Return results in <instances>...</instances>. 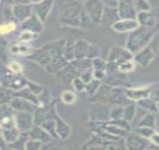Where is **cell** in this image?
<instances>
[{
    "label": "cell",
    "mask_w": 159,
    "mask_h": 150,
    "mask_svg": "<svg viewBox=\"0 0 159 150\" xmlns=\"http://www.w3.org/2000/svg\"><path fill=\"white\" fill-rule=\"evenodd\" d=\"M157 32L158 28L148 29L139 26L134 31L128 33L125 48L133 55L137 53L142 49L149 46Z\"/></svg>",
    "instance_id": "cell-1"
},
{
    "label": "cell",
    "mask_w": 159,
    "mask_h": 150,
    "mask_svg": "<svg viewBox=\"0 0 159 150\" xmlns=\"http://www.w3.org/2000/svg\"><path fill=\"white\" fill-rule=\"evenodd\" d=\"M28 81L23 75H16L5 66H0V86L15 93L26 87Z\"/></svg>",
    "instance_id": "cell-2"
},
{
    "label": "cell",
    "mask_w": 159,
    "mask_h": 150,
    "mask_svg": "<svg viewBox=\"0 0 159 150\" xmlns=\"http://www.w3.org/2000/svg\"><path fill=\"white\" fill-rule=\"evenodd\" d=\"M83 8V2H68L61 8L59 22L63 25L72 27H78V17Z\"/></svg>",
    "instance_id": "cell-3"
},
{
    "label": "cell",
    "mask_w": 159,
    "mask_h": 150,
    "mask_svg": "<svg viewBox=\"0 0 159 150\" xmlns=\"http://www.w3.org/2000/svg\"><path fill=\"white\" fill-rule=\"evenodd\" d=\"M0 127H1V134L4 138L7 145L15 141L20 134L16 125L14 114L8 116L0 119Z\"/></svg>",
    "instance_id": "cell-4"
},
{
    "label": "cell",
    "mask_w": 159,
    "mask_h": 150,
    "mask_svg": "<svg viewBox=\"0 0 159 150\" xmlns=\"http://www.w3.org/2000/svg\"><path fill=\"white\" fill-rule=\"evenodd\" d=\"M11 5L12 16L18 23H23L33 14L31 1H20L9 2Z\"/></svg>",
    "instance_id": "cell-5"
},
{
    "label": "cell",
    "mask_w": 159,
    "mask_h": 150,
    "mask_svg": "<svg viewBox=\"0 0 159 150\" xmlns=\"http://www.w3.org/2000/svg\"><path fill=\"white\" fill-rule=\"evenodd\" d=\"M83 8L87 13L94 26L101 25L103 11H104V4H103L102 1L89 0V1L84 2Z\"/></svg>",
    "instance_id": "cell-6"
},
{
    "label": "cell",
    "mask_w": 159,
    "mask_h": 150,
    "mask_svg": "<svg viewBox=\"0 0 159 150\" xmlns=\"http://www.w3.org/2000/svg\"><path fill=\"white\" fill-rule=\"evenodd\" d=\"M123 140L125 150H147L151 144L148 139L139 136L131 131L127 134Z\"/></svg>",
    "instance_id": "cell-7"
},
{
    "label": "cell",
    "mask_w": 159,
    "mask_h": 150,
    "mask_svg": "<svg viewBox=\"0 0 159 150\" xmlns=\"http://www.w3.org/2000/svg\"><path fill=\"white\" fill-rule=\"evenodd\" d=\"M133 54L129 52L125 48L114 45L110 50L107 62L113 63L117 66L121 63L133 59Z\"/></svg>",
    "instance_id": "cell-8"
},
{
    "label": "cell",
    "mask_w": 159,
    "mask_h": 150,
    "mask_svg": "<svg viewBox=\"0 0 159 150\" xmlns=\"http://www.w3.org/2000/svg\"><path fill=\"white\" fill-rule=\"evenodd\" d=\"M136 20L139 26L144 28L155 29L158 26V9L152 8L150 11L140 12L137 14Z\"/></svg>",
    "instance_id": "cell-9"
},
{
    "label": "cell",
    "mask_w": 159,
    "mask_h": 150,
    "mask_svg": "<svg viewBox=\"0 0 159 150\" xmlns=\"http://www.w3.org/2000/svg\"><path fill=\"white\" fill-rule=\"evenodd\" d=\"M14 120L18 131L20 134H28L35 125L33 113L28 112H15Z\"/></svg>",
    "instance_id": "cell-10"
},
{
    "label": "cell",
    "mask_w": 159,
    "mask_h": 150,
    "mask_svg": "<svg viewBox=\"0 0 159 150\" xmlns=\"http://www.w3.org/2000/svg\"><path fill=\"white\" fill-rule=\"evenodd\" d=\"M57 114L56 102L54 101L50 105L38 107L33 113L34 124L40 125L42 122L48 120V119H54Z\"/></svg>",
    "instance_id": "cell-11"
},
{
    "label": "cell",
    "mask_w": 159,
    "mask_h": 150,
    "mask_svg": "<svg viewBox=\"0 0 159 150\" xmlns=\"http://www.w3.org/2000/svg\"><path fill=\"white\" fill-rule=\"evenodd\" d=\"M126 88L115 87L112 88L108 98V106H122L132 103L128 99L126 95Z\"/></svg>",
    "instance_id": "cell-12"
},
{
    "label": "cell",
    "mask_w": 159,
    "mask_h": 150,
    "mask_svg": "<svg viewBox=\"0 0 159 150\" xmlns=\"http://www.w3.org/2000/svg\"><path fill=\"white\" fill-rule=\"evenodd\" d=\"M53 7L52 1H38L32 3V12L43 23L48 19Z\"/></svg>",
    "instance_id": "cell-13"
},
{
    "label": "cell",
    "mask_w": 159,
    "mask_h": 150,
    "mask_svg": "<svg viewBox=\"0 0 159 150\" xmlns=\"http://www.w3.org/2000/svg\"><path fill=\"white\" fill-rule=\"evenodd\" d=\"M110 107L106 104L94 103L89 114V121L107 122L110 121Z\"/></svg>",
    "instance_id": "cell-14"
},
{
    "label": "cell",
    "mask_w": 159,
    "mask_h": 150,
    "mask_svg": "<svg viewBox=\"0 0 159 150\" xmlns=\"http://www.w3.org/2000/svg\"><path fill=\"white\" fill-rule=\"evenodd\" d=\"M155 57V53L154 50L149 46H147L137 52V53L134 54L132 60L136 65L142 67H146L149 66L153 62Z\"/></svg>",
    "instance_id": "cell-15"
},
{
    "label": "cell",
    "mask_w": 159,
    "mask_h": 150,
    "mask_svg": "<svg viewBox=\"0 0 159 150\" xmlns=\"http://www.w3.org/2000/svg\"><path fill=\"white\" fill-rule=\"evenodd\" d=\"M117 13L121 20H136L137 12L133 1H119Z\"/></svg>",
    "instance_id": "cell-16"
},
{
    "label": "cell",
    "mask_w": 159,
    "mask_h": 150,
    "mask_svg": "<svg viewBox=\"0 0 159 150\" xmlns=\"http://www.w3.org/2000/svg\"><path fill=\"white\" fill-rule=\"evenodd\" d=\"M102 83L112 88L122 87L128 89L129 86L127 75L120 73L119 71L114 72L111 75H107L106 77Z\"/></svg>",
    "instance_id": "cell-17"
},
{
    "label": "cell",
    "mask_w": 159,
    "mask_h": 150,
    "mask_svg": "<svg viewBox=\"0 0 159 150\" xmlns=\"http://www.w3.org/2000/svg\"><path fill=\"white\" fill-rule=\"evenodd\" d=\"M20 28L22 31H28L32 33L39 35L44 30V23L32 14L31 17L20 23Z\"/></svg>",
    "instance_id": "cell-18"
},
{
    "label": "cell",
    "mask_w": 159,
    "mask_h": 150,
    "mask_svg": "<svg viewBox=\"0 0 159 150\" xmlns=\"http://www.w3.org/2000/svg\"><path fill=\"white\" fill-rule=\"evenodd\" d=\"M152 86L153 84L137 88H128L126 89V95L128 99L131 102L136 103L141 99L148 98Z\"/></svg>",
    "instance_id": "cell-19"
},
{
    "label": "cell",
    "mask_w": 159,
    "mask_h": 150,
    "mask_svg": "<svg viewBox=\"0 0 159 150\" xmlns=\"http://www.w3.org/2000/svg\"><path fill=\"white\" fill-rule=\"evenodd\" d=\"M77 72L75 67L71 62L68 63L64 68H62L56 74L55 76L62 84L66 85H71L72 81L77 77Z\"/></svg>",
    "instance_id": "cell-20"
},
{
    "label": "cell",
    "mask_w": 159,
    "mask_h": 150,
    "mask_svg": "<svg viewBox=\"0 0 159 150\" xmlns=\"http://www.w3.org/2000/svg\"><path fill=\"white\" fill-rule=\"evenodd\" d=\"M8 104L15 112H28V113H34L36 108L38 107L32 103L16 96H13Z\"/></svg>",
    "instance_id": "cell-21"
},
{
    "label": "cell",
    "mask_w": 159,
    "mask_h": 150,
    "mask_svg": "<svg viewBox=\"0 0 159 150\" xmlns=\"http://www.w3.org/2000/svg\"><path fill=\"white\" fill-rule=\"evenodd\" d=\"M139 26L137 20L119 19L111 26L112 30L119 33H130L137 30Z\"/></svg>",
    "instance_id": "cell-22"
},
{
    "label": "cell",
    "mask_w": 159,
    "mask_h": 150,
    "mask_svg": "<svg viewBox=\"0 0 159 150\" xmlns=\"http://www.w3.org/2000/svg\"><path fill=\"white\" fill-rule=\"evenodd\" d=\"M56 122V131L59 140H66L69 138L71 134V128L66 121L59 114H57L54 117Z\"/></svg>",
    "instance_id": "cell-23"
},
{
    "label": "cell",
    "mask_w": 159,
    "mask_h": 150,
    "mask_svg": "<svg viewBox=\"0 0 159 150\" xmlns=\"http://www.w3.org/2000/svg\"><path fill=\"white\" fill-rule=\"evenodd\" d=\"M34 49L35 48H32L31 45L29 44L21 43L17 41L16 42L9 44L8 54L13 56L28 57Z\"/></svg>",
    "instance_id": "cell-24"
},
{
    "label": "cell",
    "mask_w": 159,
    "mask_h": 150,
    "mask_svg": "<svg viewBox=\"0 0 159 150\" xmlns=\"http://www.w3.org/2000/svg\"><path fill=\"white\" fill-rule=\"evenodd\" d=\"M111 89L112 87H111V86L102 83L100 87L98 88V91L95 93V95L89 98V101L93 104L97 103V104L108 105V98H109Z\"/></svg>",
    "instance_id": "cell-25"
},
{
    "label": "cell",
    "mask_w": 159,
    "mask_h": 150,
    "mask_svg": "<svg viewBox=\"0 0 159 150\" xmlns=\"http://www.w3.org/2000/svg\"><path fill=\"white\" fill-rule=\"evenodd\" d=\"M28 137L29 139L37 140V141L42 143L43 144L53 140L41 126L37 125H34L33 127L30 129L28 133Z\"/></svg>",
    "instance_id": "cell-26"
},
{
    "label": "cell",
    "mask_w": 159,
    "mask_h": 150,
    "mask_svg": "<svg viewBox=\"0 0 159 150\" xmlns=\"http://www.w3.org/2000/svg\"><path fill=\"white\" fill-rule=\"evenodd\" d=\"M89 43L86 40L80 39L74 41V53L75 60L86 59Z\"/></svg>",
    "instance_id": "cell-27"
},
{
    "label": "cell",
    "mask_w": 159,
    "mask_h": 150,
    "mask_svg": "<svg viewBox=\"0 0 159 150\" xmlns=\"http://www.w3.org/2000/svg\"><path fill=\"white\" fill-rule=\"evenodd\" d=\"M119 15L117 13V9L108 8L104 5V11H103V15L102 23L101 24L107 25L111 26L117 20H119Z\"/></svg>",
    "instance_id": "cell-28"
},
{
    "label": "cell",
    "mask_w": 159,
    "mask_h": 150,
    "mask_svg": "<svg viewBox=\"0 0 159 150\" xmlns=\"http://www.w3.org/2000/svg\"><path fill=\"white\" fill-rule=\"evenodd\" d=\"M14 96L20 98L24 99V100L27 101V102L32 103L34 105L39 107V99H38V96L35 95V94L32 93L26 86L21 89L19 91L15 92L14 93Z\"/></svg>",
    "instance_id": "cell-29"
},
{
    "label": "cell",
    "mask_w": 159,
    "mask_h": 150,
    "mask_svg": "<svg viewBox=\"0 0 159 150\" xmlns=\"http://www.w3.org/2000/svg\"><path fill=\"white\" fill-rule=\"evenodd\" d=\"M68 64V62H66L62 57H61L53 59L48 66L45 67V68L49 74L55 75L58 71H60L62 68H64Z\"/></svg>",
    "instance_id": "cell-30"
},
{
    "label": "cell",
    "mask_w": 159,
    "mask_h": 150,
    "mask_svg": "<svg viewBox=\"0 0 159 150\" xmlns=\"http://www.w3.org/2000/svg\"><path fill=\"white\" fill-rule=\"evenodd\" d=\"M65 141L66 140H52L43 144L41 150H71L70 146Z\"/></svg>",
    "instance_id": "cell-31"
},
{
    "label": "cell",
    "mask_w": 159,
    "mask_h": 150,
    "mask_svg": "<svg viewBox=\"0 0 159 150\" xmlns=\"http://www.w3.org/2000/svg\"><path fill=\"white\" fill-rule=\"evenodd\" d=\"M11 20H14L12 16L11 5L8 2H0V24Z\"/></svg>",
    "instance_id": "cell-32"
},
{
    "label": "cell",
    "mask_w": 159,
    "mask_h": 150,
    "mask_svg": "<svg viewBox=\"0 0 159 150\" xmlns=\"http://www.w3.org/2000/svg\"><path fill=\"white\" fill-rule=\"evenodd\" d=\"M135 104L145 111H148L149 113H156L158 112V102H155L154 101L149 99V98L141 99V100L137 102Z\"/></svg>",
    "instance_id": "cell-33"
},
{
    "label": "cell",
    "mask_w": 159,
    "mask_h": 150,
    "mask_svg": "<svg viewBox=\"0 0 159 150\" xmlns=\"http://www.w3.org/2000/svg\"><path fill=\"white\" fill-rule=\"evenodd\" d=\"M18 23L14 20L6 21L0 24V36L5 37L10 34L14 33L18 29Z\"/></svg>",
    "instance_id": "cell-34"
},
{
    "label": "cell",
    "mask_w": 159,
    "mask_h": 150,
    "mask_svg": "<svg viewBox=\"0 0 159 150\" xmlns=\"http://www.w3.org/2000/svg\"><path fill=\"white\" fill-rule=\"evenodd\" d=\"M157 118L155 113H148L139 121L137 127H147L155 129Z\"/></svg>",
    "instance_id": "cell-35"
},
{
    "label": "cell",
    "mask_w": 159,
    "mask_h": 150,
    "mask_svg": "<svg viewBox=\"0 0 159 150\" xmlns=\"http://www.w3.org/2000/svg\"><path fill=\"white\" fill-rule=\"evenodd\" d=\"M41 128L50 135L53 140H59L56 131V122L54 119H48L40 125Z\"/></svg>",
    "instance_id": "cell-36"
},
{
    "label": "cell",
    "mask_w": 159,
    "mask_h": 150,
    "mask_svg": "<svg viewBox=\"0 0 159 150\" xmlns=\"http://www.w3.org/2000/svg\"><path fill=\"white\" fill-rule=\"evenodd\" d=\"M137 111V107L135 103H130L124 107L123 114H122V119L127 121L128 122L131 123L134 118L135 117Z\"/></svg>",
    "instance_id": "cell-37"
},
{
    "label": "cell",
    "mask_w": 159,
    "mask_h": 150,
    "mask_svg": "<svg viewBox=\"0 0 159 150\" xmlns=\"http://www.w3.org/2000/svg\"><path fill=\"white\" fill-rule=\"evenodd\" d=\"M94 26L93 22L90 20L86 11L84 8L81 9L78 17V28L81 29H91Z\"/></svg>",
    "instance_id": "cell-38"
},
{
    "label": "cell",
    "mask_w": 159,
    "mask_h": 150,
    "mask_svg": "<svg viewBox=\"0 0 159 150\" xmlns=\"http://www.w3.org/2000/svg\"><path fill=\"white\" fill-rule=\"evenodd\" d=\"M62 57L68 63L75 60V53H74V41H66L62 52Z\"/></svg>",
    "instance_id": "cell-39"
},
{
    "label": "cell",
    "mask_w": 159,
    "mask_h": 150,
    "mask_svg": "<svg viewBox=\"0 0 159 150\" xmlns=\"http://www.w3.org/2000/svg\"><path fill=\"white\" fill-rule=\"evenodd\" d=\"M28 139V134H20L15 141L8 144L7 146L13 150H24L25 143Z\"/></svg>",
    "instance_id": "cell-40"
},
{
    "label": "cell",
    "mask_w": 159,
    "mask_h": 150,
    "mask_svg": "<svg viewBox=\"0 0 159 150\" xmlns=\"http://www.w3.org/2000/svg\"><path fill=\"white\" fill-rule=\"evenodd\" d=\"M102 150H125L123 139L105 142L102 146Z\"/></svg>",
    "instance_id": "cell-41"
},
{
    "label": "cell",
    "mask_w": 159,
    "mask_h": 150,
    "mask_svg": "<svg viewBox=\"0 0 159 150\" xmlns=\"http://www.w3.org/2000/svg\"><path fill=\"white\" fill-rule=\"evenodd\" d=\"M60 99L63 104H67V105H71V104H75L77 101V95L75 92L67 89L61 93Z\"/></svg>",
    "instance_id": "cell-42"
},
{
    "label": "cell",
    "mask_w": 159,
    "mask_h": 150,
    "mask_svg": "<svg viewBox=\"0 0 159 150\" xmlns=\"http://www.w3.org/2000/svg\"><path fill=\"white\" fill-rule=\"evenodd\" d=\"M38 99L39 102V107L50 105L53 102L50 91L47 88H44L43 91L38 95Z\"/></svg>",
    "instance_id": "cell-43"
},
{
    "label": "cell",
    "mask_w": 159,
    "mask_h": 150,
    "mask_svg": "<svg viewBox=\"0 0 159 150\" xmlns=\"http://www.w3.org/2000/svg\"><path fill=\"white\" fill-rule=\"evenodd\" d=\"M38 35L36 34L32 33V32H28V31H22L20 32V34L18 35L17 41L21 43H25V44H30L32 41H35V39H37Z\"/></svg>",
    "instance_id": "cell-44"
},
{
    "label": "cell",
    "mask_w": 159,
    "mask_h": 150,
    "mask_svg": "<svg viewBox=\"0 0 159 150\" xmlns=\"http://www.w3.org/2000/svg\"><path fill=\"white\" fill-rule=\"evenodd\" d=\"M135 67H136V64L131 59V60L125 61V62L119 64L117 66V71L120 72V73L127 75L128 73L132 72L135 69Z\"/></svg>",
    "instance_id": "cell-45"
},
{
    "label": "cell",
    "mask_w": 159,
    "mask_h": 150,
    "mask_svg": "<svg viewBox=\"0 0 159 150\" xmlns=\"http://www.w3.org/2000/svg\"><path fill=\"white\" fill-rule=\"evenodd\" d=\"M131 131H133L134 133L138 134L139 136L143 137H144V138L149 140L152 135L156 132L157 131L155 129H153V128L147 127H136L135 128H134Z\"/></svg>",
    "instance_id": "cell-46"
},
{
    "label": "cell",
    "mask_w": 159,
    "mask_h": 150,
    "mask_svg": "<svg viewBox=\"0 0 159 150\" xmlns=\"http://www.w3.org/2000/svg\"><path fill=\"white\" fill-rule=\"evenodd\" d=\"M14 92L0 86V104H8L14 96Z\"/></svg>",
    "instance_id": "cell-47"
},
{
    "label": "cell",
    "mask_w": 159,
    "mask_h": 150,
    "mask_svg": "<svg viewBox=\"0 0 159 150\" xmlns=\"http://www.w3.org/2000/svg\"><path fill=\"white\" fill-rule=\"evenodd\" d=\"M102 82L101 81L96 80L93 79L89 83L86 84V88H85V92L88 94L89 96L92 97L95 95V93L98 91V88L100 87Z\"/></svg>",
    "instance_id": "cell-48"
},
{
    "label": "cell",
    "mask_w": 159,
    "mask_h": 150,
    "mask_svg": "<svg viewBox=\"0 0 159 150\" xmlns=\"http://www.w3.org/2000/svg\"><path fill=\"white\" fill-rule=\"evenodd\" d=\"M101 54V48L98 45L95 44H89L87 53H86V59H92L98 58Z\"/></svg>",
    "instance_id": "cell-49"
},
{
    "label": "cell",
    "mask_w": 159,
    "mask_h": 150,
    "mask_svg": "<svg viewBox=\"0 0 159 150\" xmlns=\"http://www.w3.org/2000/svg\"><path fill=\"white\" fill-rule=\"evenodd\" d=\"M10 43L5 37L0 36V59L2 61L7 59L8 55V47Z\"/></svg>",
    "instance_id": "cell-50"
},
{
    "label": "cell",
    "mask_w": 159,
    "mask_h": 150,
    "mask_svg": "<svg viewBox=\"0 0 159 150\" xmlns=\"http://www.w3.org/2000/svg\"><path fill=\"white\" fill-rule=\"evenodd\" d=\"M134 8L136 10L137 14L140 12H145L150 11L152 9V5L149 2L145 0H137V1H133Z\"/></svg>",
    "instance_id": "cell-51"
},
{
    "label": "cell",
    "mask_w": 159,
    "mask_h": 150,
    "mask_svg": "<svg viewBox=\"0 0 159 150\" xmlns=\"http://www.w3.org/2000/svg\"><path fill=\"white\" fill-rule=\"evenodd\" d=\"M123 108L122 106H113L110 109L109 117L110 121L118 120V119H122V114H123Z\"/></svg>",
    "instance_id": "cell-52"
},
{
    "label": "cell",
    "mask_w": 159,
    "mask_h": 150,
    "mask_svg": "<svg viewBox=\"0 0 159 150\" xmlns=\"http://www.w3.org/2000/svg\"><path fill=\"white\" fill-rule=\"evenodd\" d=\"M5 66H6V68H8L9 71L13 72L14 74H16V75H23V66L20 62H17V61H9Z\"/></svg>",
    "instance_id": "cell-53"
},
{
    "label": "cell",
    "mask_w": 159,
    "mask_h": 150,
    "mask_svg": "<svg viewBox=\"0 0 159 150\" xmlns=\"http://www.w3.org/2000/svg\"><path fill=\"white\" fill-rule=\"evenodd\" d=\"M91 64H92V68H93V70L106 71L107 62L106 61H104V59H101L100 57L92 59Z\"/></svg>",
    "instance_id": "cell-54"
},
{
    "label": "cell",
    "mask_w": 159,
    "mask_h": 150,
    "mask_svg": "<svg viewBox=\"0 0 159 150\" xmlns=\"http://www.w3.org/2000/svg\"><path fill=\"white\" fill-rule=\"evenodd\" d=\"M42 143L37 140L28 139L25 143L24 150H41L42 147Z\"/></svg>",
    "instance_id": "cell-55"
},
{
    "label": "cell",
    "mask_w": 159,
    "mask_h": 150,
    "mask_svg": "<svg viewBox=\"0 0 159 150\" xmlns=\"http://www.w3.org/2000/svg\"><path fill=\"white\" fill-rule=\"evenodd\" d=\"M26 87L28 88L32 93L35 94V95H37V96L43 91V89H44V86H41V85L36 84V83L32 82V81H30V80H29L28 83H27Z\"/></svg>",
    "instance_id": "cell-56"
},
{
    "label": "cell",
    "mask_w": 159,
    "mask_h": 150,
    "mask_svg": "<svg viewBox=\"0 0 159 150\" xmlns=\"http://www.w3.org/2000/svg\"><path fill=\"white\" fill-rule=\"evenodd\" d=\"M73 86L74 90L76 93H81V92L85 91V88H86V84H84L78 77H75L74 80L72 81L71 84Z\"/></svg>",
    "instance_id": "cell-57"
},
{
    "label": "cell",
    "mask_w": 159,
    "mask_h": 150,
    "mask_svg": "<svg viewBox=\"0 0 159 150\" xmlns=\"http://www.w3.org/2000/svg\"><path fill=\"white\" fill-rule=\"evenodd\" d=\"M149 99L154 101L155 102H158V85L153 84L152 88L151 91L149 92Z\"/></svg>",
    "instance_id": "cell-58"
},
{
    "label": "cell",
    "mask_w": 159,
    "mask_h": 150,
    "mask_svg": "<svg viewBox=\"0 0 159 150\" xmlns=\"http://www.w3.org/2000/svg\"><path fill=\"white\" fill-rule=\"evenodd\" d=\"M107 74L105 71H97L93 70V79L102 82L106 77Z\"/></svg>",
    "instance_id": "cell-59"
},
{
    "label": "cell",
    "mask_w": 159,
    "mask_h": 150,
    "mask_svg": "<svg viewBox=\"0 0 159 150\" xmlns=\"http://www.w3.org/2000/svg\"><path fill=\"white\" fill-rule=\"evenodd\" d=\"M149 140L152 144H153V145H155V146H158L159 136H158V131H156V132L153 134L150 137V138L149 139Z\"/></svg>",
    "instance_id": "cell-60"
},
{
    "label": "cell",
    "mask_w": 159,
    "mask_h": 150,
    "mask_svg": "<svg viewBox=\"0 0 159 150\" xmlns=\"http://www.w3.org/2000/svg\"><path fill=\"white\" fill-rule=\"evenodd\" d=\"M7 147V143H5L4 138L0 134V149H4Z\"/></svg>",
    "instance_id": "cell-61"
},
{
    "label": "cell",
    "mask_w": 159,
    "mask_h": 150,
    "mask_svg": "<svg viewBox=\"0 0 159 150\" xmlns=\"http://www.w3.org/2000/svg\"><path fill=\"white\" fill-rule=\"evenodd\" d=\"M0 134H1V127H0Z\"/></svg>",
    "instance_id": "cell-62"
},
{
    "label": "cell",
    "mask_w": 159,
    "mask_h": 150,
    "mask_svg": "<svg viewBox=\"0 0 159 150\" xmlns=\"http://www.w3.org/2000/svg\"><path fill=\"white\" fill-rule=\"evenodd\" d=\"M0 150H4V149H0Z\"/></svg>",
    "instance_id": "cell-63"
},
{
    "label": "cell",
    "mask_w": 159,
    "mask_h": 150,
    "mask_svg": "<svg viewBox=\"0 0 159 150\" xmlns=\"http://www.w3.org/2000/svg\"><path fill=\"white\" fill-rule=\"evenodd\" d=\"M147 150H151V149H147Z\"/></svg>",
    "instance_id": "cell-64"
}]
</instances>
